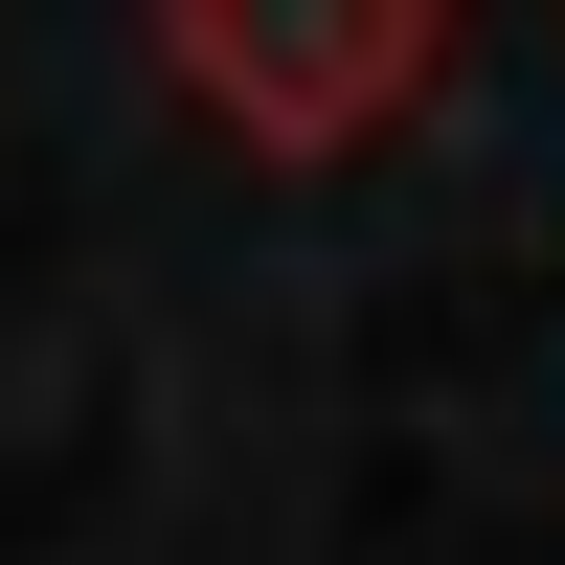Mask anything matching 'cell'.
Listing matches in <instances>:
<instances>
[{
    "label": "cell",
    "instance_id": "cell-1",
    "mask_svg": "<svg viewBox=\"0 0 565 565\" xmlns=\"http://www.w3.org/2000/svg\"><path fill=\"white\" fill-rule=\"evenodd\" d=\"M181 90H226V114H249L271 159H317V136H362V114H407V90H430V23H340V45L181 23Z\"/></svg>",
    "mask_w": 565,
    "mask_h": 565
}]
</instances>
